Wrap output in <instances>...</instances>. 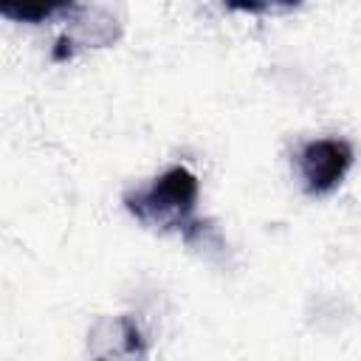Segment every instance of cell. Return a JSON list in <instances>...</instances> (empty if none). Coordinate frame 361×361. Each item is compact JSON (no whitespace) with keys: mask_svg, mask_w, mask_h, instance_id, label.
Here are the masks:
<instances>
[{"mask_svg":"<svg viewBox=\"0 0 361 361\" xmlns=\"http://www.w3.org/2000/svg\"><path fill=\"white\" fill-rule=\"evenodd\" d=\"M197 195L200 183L195 172H189L186 166H169L149 186L127 192L121 203L138 223L180 234L186 243H195L206 228L195 214Z\"/></svg>","mask_w":361,"mask_h":361,"instance_id":"obj_1","label":"cell"},{"mask_svg":"<svg viewBox=\"0 0 361 361\" xmlns=\"http://www.w3.org/2000/svg\"><path fill=\"white\" fill-rule=\"evenodd\" d=\"M355 161L353 147L344 138H316L307 141L299 155H296V166H299V178L307 195H327L333 192L344 175L350 172Z\"/></svg>","mask_w":361,"mask_h":361,"instance_id":"obj_2","label":"cell"},{"mask_svg":"<svg viewBox=\"0 0 361 361\" xmlns=\"http://www.w3.org/2000/svg\"><path fill=\"white\" fill-rule=\"evenodd\" d=\"M71 6V0H0V14L14 23H45L56 11Z\"/></svg>","mask_w":361,"mask_h":361,"instance_id":"obj_3","label":"cell"},{"mask_svg":"<svg viewBox=\"0 0 361 361\" xmlns=\"http://www.w3.org/2000/svg\"><path fill=\"white\" fill-rule=\"evenodd\" d=\"M231 11H248V14H268V11H290L302 6L305 0H223Z\"/></svg>","mask_w":361,"mask_h":361,"instance_id":"obj_4","label":"cell"}]
</instances>
